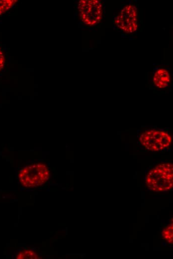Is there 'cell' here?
I'll return each instance as SVG.
<instances>
[{
	"label": "cell",
	"instance_id": "cell-1",
	"mask_svg": "<svg viewBox=\"0 0 173 259\" xmlns=\"http://www.w3.org/2000/svg\"><path fill=\"white\" fill-rule=\"evenodd\" d=\"M173 167L171 163L159 164L148 173L145 183L148 188L157 192L171 190L173 185Z\"/></svg>",
	"mask_w": 173,
	"mask_h": 259
},
{
	"label": "cell",
	"instance_id": "cell-2",
	"mask_svg": "<svg viewBox=\"0 0 173 259\" xmlns=\"http://www.w3.org/2000/svg\"><path fill=\"white\" fill-rule=\"evenodd\" d=\"M139 140L140 144L146 149L159 151L170 146L172 137L167 131L150 129L141 132L139 136Z\"/></svg>",
	"mask_w": 173,
	"mask_h": 259
},
{
	"label": "cell",
	"instance_id": "cell-3",
	"mask_svg": "<svg viewBox=\"0 0 173 259\" xmlns=\"http://www.w3.org/2000/svg\"><path fill=\"white\" fill-rule=\"evenodd\" d=\"M19 179L25 187H36L43 185L48 180L50 171L45 164H34L22 169Z\"/></svg>",
	"mask_w": 173,
	"mask_h": 259
},
{
	"label": "cell",
	"instance_id": "cell-4",
	"mask_svg": "<svg viewBox=\"0 0 173 259\" xmlns=\"http://www.w3.org/2000/svg\"><path fill=\"white\" fill-rule=\"evenodd\" d=\"M78 8L81 19L86 25H96L102 18V5L98 0H81L78 3Z\"/></svg>",
	"mask_w": 173,
	"mask_h": 259
},
{
	"label": "cell",
	"instance_id": "cell-5",
	"mask_svg": "<svg viewBox=\"0 0 173 259\" xmlns=\"http://www.w3.org/2000/svg\"><path fill=\"white\" fill-rule=\"evenodd\" d=\"M136 7L132 5H126L117 15L114 20L115 24L126 33H132L138 27V18Z\"/></svg>",
	"mask_w": 173,
	"mask_h": 259
},
{
	"label": "cell",
	"instance_id": "cell-6",
	"mask_svg": "<svg viewBox=\"0 0 173 259\" xmlns=\"http://www.w3.org/2000/svg\"><path fill=\"white\" fill-rule=\"evenodd\" d=\"M170 74L166 69H160L155 73L153 77L154 85L159 89L167 87L170 82Z\"/></svg>",
	"mask_w": 173,
	"mask_h": 259
},
{
	"label": "cell",
	"instance_id": "cell-7",
	"mask_svg": "<svg viewBox=\"0 0 173 259\" xmlns=\"http://www.w3.org/2000/svg\"><path fill=\"white\" fill-rule=\"evenodd\" d=\"M162 237L169 244L173 245V222L168 225L163 230Z\"/></svg>",
	"mask_w": 173,
	"mask_h": 259
},
{
	"label": "cell",
	"instance_id": "cell-8",
	"mask_svg": "<svg viewBox=\"0 0 173 259\" xmlns=\"http://www.w3.org/2000/svg\"><path fill=\"white\" fill-rule=\"evenodd\" d=\"M16 0H0V15L9 10L16 2Z\"/></svg>",
	"mask_w": 173,
	"mask_h": 259
},
{
	"label": "cell",
	"instance_id": "cell-9",
	"mask_svg": "<svg viewBox=\"0 0 173 259\" xmlns=\"http://www.w3.org/2000/svg\"><path fill=\"white\" fill-rule=\"evenodd\" d=\"M4 57L3 53L0 49V71L1 70L4 66Z\"/></svg>",
	"mask_w": 173,
	"mask_h": 259
}]
</instances>
